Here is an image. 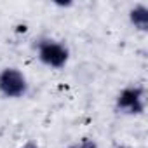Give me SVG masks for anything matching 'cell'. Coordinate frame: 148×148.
Segmentation results:
<instances>
[{
    "mask_svg": "<svg viewBox=\"0 0 148 148\" xmlns=\"http://www.w3.org/2000/svg\"><path fill=\"white\" fill-rule=\"evenodd\" d=\"M28 91V82L18 68H4L0 71V94L9 99L23 98Z\"/></svg>",
    "mask_w": 148,
    "mask_h": 148,
    "instance_id": "2",
    "label": "cell"
},
{
    "mask_svg": "<svg viewBox=\"0 0 148 148\" xmlns=\"http://www.w3.org/2000/svg\"><path fill=\"white\" fill-rule=\"evenodd\" d=\"M119 112L129 115H141L145 112V89L141 86H129L122 89L115 99Z\"/></svg>",
    "mask_w": 148,
    "mask_h": 148,
    "instance_id": "3",
    "label": "cell"
},
{
    "mask_svg": "<svg viewBox=\"0 0 148 148\" xmlns=\"http://www.w3.org/2000/svg\"><path fill=\"white\" fill-rule=\"evenodd\" d=\"M37 52H38V59L49 68H63L70 58L68 47L58 40H52V38L38 40L37 42Z\"/></svg>",
    "mask_w": 148,
    "mask_h": 148,
    "instance_id": "1",
    "label": "cell"
},
{
    "mask_svg": "<svg viewBox=\"0 0 148 148\" xmlns=\"http://www.w3.org/2000/svg\"><path fill=\"white\" fill-rule=\"evenodd\" d=\"M129 19H131V25L134 28H138L139 32H146L148 30V9L145 5L139 4L134 9H131Z\"/></svg>",
    "mask_w": 148,
    "mask_h": 148,
    "instance_id": "4",
    "label": "cell"
},
{
    "mask_svg": "<svg viewBox=\"0 0 148 148\" xmlns=\"http://www.w3.org/2000/svg\"><path fill=\"white\" fill-rule=\"evenodd\" d=\"M23 148H38V146H37V145H35L33 141H28V143H26V145H25Z\"/></svg>",
    "mask_w": 148,
    "mask_h": 148,
    "instance_id": "6",
    "label": "cell"
},
{
    "mask_svg": "<svg viewBox=\"0 0 148 148\" xmlns=\"http://www.w3.org/2000/svg\"><path fill=\"white\" fill-rule=\"evenodd\" d=\"M70 148H82V145H73V146H70Z\"/></svg>",
    "mask_w": 148,
    "mask_h": 148,
    "instance_id": "7",
    "label": "cell"
},
{
    "mask_svg": "<svg viewBox=\"0 0 148 148\" xmlns=\"http://www.w3.org/2000/svg\"><path fill=\"white\" fill-rule=\"evenodd\" d=\"M80 145H82V148H98V145L94 141H91V139H84Z\"/></svg>",
    "mask_w": 148,
    "mask_h": 148,
    "instance_id": "5",
    "label": "cell"
}]
</instances>
